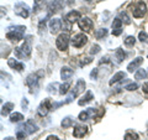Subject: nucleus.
Wrapping results in <instances>:
<instances>
[{
  "mask_svg": "<svg viewBox=\"0 0 148 140\" xmlns=\"http://www.w3.org/2000/svg\"><path fill=\"white\" fill-rule=\"evenodd\" d=\"M31 45H32V36H27L22 46L21 47H16L14 53H15L17 58H29L31 55V50H32Z\"/></svg>",
  "mask_w": 148,
  "mask_h": 140,
  "instance_id": "1",
  "label": "nucleus"
},
{
  "mask_svg": "<svg viewBox=\"0 0 148 140\" xmlns=\"http://www.w3.org/2000/svg\"><path fill=\"white\" fill-rule=\"evenodd\" d=\"M26 30L25 26H11L8 29V32H6V39L8 40H11V41H20L22 40L24 37V32Z\"/></svg>",
  "mask_w": 148,
  "mask_h": 140,
  "instance_id": "2",
  "label": "nucleus"
},
{
  "mask_svg": "<svg viewBox=\"0 0 148 140\" xmlns=\"http://www.w3.org/2000/svg\"><path fill=\"white\" fill-rule=\"evenodd\" d=\"M84 88H85V82L83 81V79H78V82H77V85H75V88L71 92V94L68 96L67 98V100L64 102V103H71V102L73 100V98H75L79 93H82L83 91H84Z\"/></svg>",
  "mask_w": 148,
  "mask_h": 140,
  "instance_id": "3",
  "label": "nucleus"
},
{
  "mask_svg": "<svg viewBox=\"0 0 148 140\" xmlns=\"http://www.w3.org/2000/svg\"><path fill=\"white\" fill-rule=\"evenodd\" d=\"M68 44H69V35L64 34V32L59 35L57 37V40H56V46L61 51H66L68 49Z\"/></svg>",
  "mask_w": 148,
  "mask_h": 140,
  "instance_id": "4",
  "label": "nucleus"
},
{
  "mask_svg": "<svg viewBox=\"0 0 148 140\" xmlns=\"http://www.w3.org/2000/svg\"><path fill=\"white\" fill-rule=\"evenodd\" d=\"M51 109H53V105H52V103H51V99L49 98H46L42 103L40 104L38 109H37V113H38L40 116H46Z\"/></svg>",
  "mask_w": 148,
  "mask_h": 140,
  "instance_id": "5",
  "label": "nucleus"
},
{
  "mask_svg": "<svg viewBox=\"0 0 148 140\" xmlns=\"http://www.w3.org/2000/svg\"><path fill=\"white\" fill-rule=\"evenodd\" d=\"M146 11H147V6H146V4L143 3V1H137L136 3V5H133V8H132V14H133V16L135 17H142L143 15L146 14Z\"/></svg>",
  "mask_w": 148,
  "mask_h": 140,
  "instance_id": "6",
  "label": "nucleus"
},
{
  "mask_svg": "<svg viewBox=\"0 0 148 140\" xmlns=\"http://www.w3.org/2000/svg\"><path fill=\"white\" fill-rule=\"evenodd\" d=\"M15 12H16V15L26 19L30 15V8L25 3H17L15 5Z\"/></svg>",
  "mask_w": 148,
  "mask_h": 140,
  "instance_id": "7",
  "label": "nucleus"
},
{
  "mask_svg": "<svg viewBox=\"0 0 148 140\" xmlns=\"http://www.w3.org/2000/svg\"><path fill=\"white\" fill-rule=\"evenodd\" d=\"M40 76H42V72L40 73H31L30 76H27L26 78V85L30 87L31 92H34V89L37 87V85H38V78Z\"/></svg>",
  "mask_w": 148,
  "mask_h": 140,
  "instance_id": "8",
  "label": "nucleus"
},
{
  "mask_svg": "<svg viewBox=\"0 0 148 140\" xmlns=\"http://www.w3.org/2000/svg\"><path fill=\"white\" fill-rule=\"evenodd\" d=\"M86 42H88V36L84 35V34H78L72 39V45L77 49L83 47Z\"/></svg>",
  "mask_w": 148,
  "mask_h": 140,
  "instance_id": "9",
  "label": "nucleus"
},
{
  "mask_svg": "<svg viewBox=\"0 0 148 140\" xmlns=\"http://www.w3.org/2000/svg\"><path fill=\"white\" fill-rule=\"evenodd\" d=\"M18 130H22V132H25L27 135H30V134H34L37 130V125L34 123V120L30 119V120H27L24 125H21V127L18 128Z\"/></svg>",
  "mask_w": 148,
  "mask_h": 140,
  "instance_id": "10",
  "label": "nucleus"
},
{
  "mask_svg": "<svg viewBox=\"0 0 148 140\" xmlns=\"http://www.w3.org/2000/svg\"><path fill=\"white\" fill-rule=\"evenodd\" d=\"M78 25L83 31H90L92 27V21L89 17H82L78 20Z\"/></svg>",
  "mask_w": 148,
  "mask_h": 140,
  "instance_id": "11",
  "label": "nucleus"
},
{
  "mask_svg": "<svg viewBox=\"0 0 148 140\" xmlns=\"http://www.w3.org/2000/svg\"><path fill=\"white\" fill-rule=\"evenodd\" d=\"M63 6H64V0H53L48 5V9L51 12H57L59 10H62Z\"/></svg>",
  "mask_w": 148,
  "mask_h": 140,
  "instance_id": "12",
  "label": "nucleus"
},
{
  "mask_svg": "<svg viewBox=\"0 0 148 140\" xmlns=\"http://www.w3.org/2000/svg\"><path fill=\"white\" fill-rule=\"evenodd\" d=\"M88 133V127L86 125H75V128H74V132H73V135L75 138H83L84 135Z\"/></svg>",
  "mask_w": 148,
  "mask_h": 140,
  "instance_id": "13",
  "label": "nucleus"
},
{
  "mask_svg": "<svg viewBox=\"0 0 148 140\" xmlns=\"http://www.w3.org/2000/svg\"><path fill=\"white\" fill-rule=\"evenodd\" d=\"M61 27H62V21H61V19L56 17V19H52V20L49 21V29H51V31H52L53 34L58 32L59 30H61Z\"/></svg>",
  "mask_w": 148,
  "mask_h": 140,
  "instance_id": "14",
  "label": "nucleus"
},
{
  "mask_svg": "<svg viewBox=\"0 0 148 140\" xmlns=\"http://www.w3.org/2000/svg\"><path fill=\"white\" fill-rule=\"evenodd\" d=\"M94 115H95V109L94 108H88L86 110L82 112L78 118H79V120H82V122H85V120H88L89 118H92Z\"/></svg>",
  "mask_w": 148,
  "mask_h": 140,
  "instance_id": "15",
  "label": "nucleus"
},
{
  "mask_svg": "<svg viewBox=\"0 0 148 140\" xmlns=\"http://www.w3.org/2000/svg\"><path fill=\"white\" fill-rule=\"evenodd\" d=\"M92 99H94V96H92V92L91 91H86L84 96H82V98L79 100H78V104L79 105H85L88 104L89 102H91Z\"/></svg>",
  "mask_w": 148,
  "mask_h": 140,
  "instance_id": "16",
  "label": "nucleus"
},
{
  "mask_svg": "<svg viewBox=\"0 0 148 140\" xmlns=\"http://www.w3.org/2000/svg\"><path fill=\"white\" fill-rule=\"evenodd\" d=\"M142 62H143V57H137V58H135V60H133V61L127 66V71H128V72L136 71V69L142 64Z\"/></svg>",
  "mask_w": 148,
  "mask_h": 140,
  "instance_id": "17",
  "label": "nucleus"
},
{
  "mask_svg": "<svg viewBox=\"0 0 148 140\" xmlns=\"http://www.w3.org/2000/svg\"><path fill=\"white\" fill-rule=\"evenodd\" d=\"M8 64H9V66H10L11 68L16 69V71H18V72H21L22 69H24V67H25L24 63L16 61L15 58H9V60H8Z\"/></svg>",
  "mask_w": 148,
  "mask_h": 140,
  "instance_id": "18",
  "label": "nucleus"
},
{
  "mask_svg": "<svg viewBox=\"0 0 148 140\" xmlns=\"http://www.w3.org/2000/svg\"><path fill=\"white\" fill-rule=\"evenodd\" d=\"M80 19V12L79 11H71V12H68L67 14V16H66V20L68 22H74V21H78Z\"/></svg>",
  "mask_w": 148,
  "mask_h": 140,
  "instance_id": "19",
  "label": "nucleus"
},
{
  "mask_svg": "<svg viewBox=\"0 0 148 140\" xmlns=\"http://www.w3.org/2000/svg\"><path fill=\"white\" fill-rule=\"evenodd\" d=\"M125 77H126V73L125 72H117L116 74H114L112 76V78L110 79V86H112V85H115V83H117V82H120L121 79H123Z\"/></svg>",
  "mask_w": 148,
  "mask_h": 140,
  "instance_id": "20",
  "label": "nucleus"
},
{
  "mask_svg": "<svg viewBox=\"0 0 148 140\" xmlns=\"http://www.w3.org/2000/svg\"><path fill=\"white\" fill-rule=\"evenodd\" d=\"M73 73H74V71H73L72 68H69V67H63L61 69V77H62V79L71 78L73 76Z\"/></svg>",
  "mask_w": 148,
  "mask_h": 140,
  "instance_id": "21",
  "label": "nucleus"
},
{
  "mask_svg": "<svg viewBox=\"0 0 148 140\" xmlns=\"http://www.w3.org/2000/svg\"><path fill=\"white\" fill-rule=\"evenodd\" d=\"M14 109V103H5L3 105V109H1V115L4 116V115H8L9 113H11V110Z\"/></svg>",
  "mask_w": 148,
  "mask_h": 140,
  "instance_id": "22",
  "label": "nucleus"
},
{
  "mask_svg": "<svg viewBox=\"0 0 148 140\" xmlns=\"http://www.w3.org/2000/svg\"><path fill=\"white\" fill-rule=\"evenodd\" d=\"M22 119H24V115H22L21 113H17V112H15V113H12L10 115V122L11 123H18V122H21Z\"/></svg>",
  "mask_w": 148,
  "mask_h": 140,
  "instance_id": "23",
  "label": "nucleus"
},
{
  "mask_svg": "<svg viewBox=\"0 0 148 140\" xmlns=\"http://www.w3.org/2000/svg\"><path fill=\"white\" fill-rule=\"evenodd\" d=\"M115 56H116V60H117V62H122L125 57H126V53H125V51L122 49H117L116 50V52H115Z\"/></svg>",
  "mask_w": 148,
  "mask_h": 140,
  "instance_id": "24",
  "label": "nucleus"
},
{
  "mask_svg": "<svg viewBox=\"0 0 148 140\" xmlns=\"http://www.w3.org/2000/svg\"><path fill=\"white\" fill-rule=\"evenodd\" d=\"M61 125L64 128V129H67V128H71L72 125H73V118L72 116H66L63 120H62V123Z\"/></svg>",
  "mask_w": 148,
  "mask_h": 140,
  "instance_id": "25",
  "label": "nucleus"
},
{
  "mask_svg": "<svg viewBox=\"0 0 148 140\" xmlns=\"http://www.w3.org/2000/svg\"><path fill=\"white\" fill-rule=\"evenodd\" d=\"M69 88H71V82L63 83V85L59 87V93H61V94H67L69 92Z\"/></svg>",
  "mask_w": 148,
  "mask_h": 140,
  "instance_id": "26",
  "label": "nucleus"
},
{
  "mask_svg": "<svg viewBox=\"0 0 148 140\" xmlns=\"http://www.w3.org/2000/svg\"><path fill=\"white\" fill-rule=\"evenodd\" d=\"M108 35V30L106 29H99V30H96V32H95V37L96 39H104V37Z\"/></svg>",
  "mask_w": 148,
  "mask_h": 140,
  "instance_id": "27",
  "label": "nucleus"
},
{
  "mask_svg": "<svg viewBox=\"0 0 148 140\" xmlns=\"http://www.w3.org/2000/svg\"><path fill=\"white\" fill-rule=\"evenodd\" d=\"M125 140H140L138 135L133 132H127L126 135H125Z\"/></svg>",
  "mask_w": 148,
  "mask_h": 140,
  "instance_id": "28",
  "label": "nucleus"
},
{
  "mask_svg": "<svg viewBox=\"0 0 148 140\" xmlns=\"http://www.w3.org/2000/svg\"><path fill=\"white\" fill-rule=\"evenodd\" d=\"M135 42H136L135 36H127L126 40H125V45H126L127 47H132V46L135 45Z\"/></svg>",
  "mask_w": 148,
  "mask_h": 140,
  "instance_id": "29",
  "label": "nucleus"
},
{
  "mask_svg": "<svg viewBox=\"0 0 148 140\" xmlns=\"http://www.w3.org/2000/svg\"><path fill=\"white\" fill-rule=\"evenodd\" d=\"M147 76V72L145 71V69H138V71L136 72L135 74V78L136 79H145Z\"/></svg>",
  "mask_w": 148,
  "mask_h": 140,
  "instance_id": "30",
  "label": "nucleus"
},
{
  "mask_svg": "<svg viewBox=\"0 0 148 140\" xmlns=\"http://www.w3.org/2000/svg\"><path fill=\"white\" fill-rule=\"evenodd\" d=\"M121 25H122V20L120 17L115 19L114 22H112V30H116V29H121Z\"/></svg>",
  "mask_w": 148,
  "mask_h": 140,
  "instance_id": "31",
  "label": "nucleus"
},
{
  "mask_svg": "<svg viewBox=\"0 0 148 140\" xmlns=\"http://www.w3.org/2000/svg\"><path fill=\"white\" fill-rule=\"evenodd\" d=\"M138 39H140V41H142V42H148V35L145 31H141L140 34H138Z\"/></svg>",
  "mask_w": 148,
  "mask_h": 140,
  "instance_id": "32",
  "label": "nucleus"
},
{
  "mask_svg": "<svg viewBox=\"0 0 148 140\" xmlns=\"http://www.w3.org/2000/svg\"><path fill=\"white\" fill-rule=\"evenodd\" d=\"M120 19H122V22H125V24H130V17L127 16V14L125 11L120 12Z\"/></svg>",
  "mask_w": 148,
  "mask_h": 140,
  "instance_id": "33",
  "label": "nucleus"
},
{
  "mask_svg": "<svg viewBox=\"0 0 148 140\" xmlns=\"http://www.w3.org/2000/svg\"><path fill=\"white\" fill-rule=\"evenodd\" d=\"M100 52V46L99 45H92L91 49H90V53L91 55H96Z\"/></svg>",
  "mask_w": 148,
  "mask_h": 140,
  "instance_id": "34",
  "label": "nucleus"
},
{
  "mask_svg": "<svg viewBox=\"0 0 148 140\" xmlns=\"http://www.w3.org/2000/svg\"><path fill=\"white\" fill-rule=\"evenodd\" d=\"M57 88H58V85H57V83H51L49 86H47V91H48L49 93H54Z\"/></svg>",
  "mask_w": 148,
  "mask_h": 140,
  "instance_id": "35",
  "label": "nucleus"
},
{
  "mask_svg": "<svg viewBox=\"0 0 148 140\" xmlns=\"http://www.w3.org/2000/svg\"><path fill=\"white\" fill-rule=\"evenodd\" d=\"M91 61H92V60H91L90 57H86V58H83L79 64H80V67H84V66H86V64L91 63Z\"/></svg>",
  "mask_w": 148,
  "mask_h": 140,
  "instance_id": "36",
  "label": "nucleus"
},
{
  "mask_svg": "<svg viewBox=\"0 0 148 140\" xmlns=\"http://www.w3.org/2000/svg\"><path fill=\"white\" fill-rule=\"evenodd\" d=\"M137 88H138L137 83H130L128 86H126V89H127V91H130V92H131V91H136Z\"/></svg>",
  "mask_w": 148,
  "mask_h": 140,
  "instance_id": "37",
  "label": "nucleus"
},
{
  "mask_svg": "<svg viewBox=\"0 0 148 140\" xmlns=\"http://www.w3.org/2000/svg\"><path fill=\"white\" fill-rule=\"evenodd\" d=\"M90 77H91V79H96V78H98V69H96V68L92 69L91 73H90Z\"/></svg>",
  "mask_w": 148,
  "mask_h": 140,
  "instance_id": "38",
  "label": "nucleus"
},
{
  "mask_svg": "<svg viewBox=\"0 0 148 140\" xmlns=\"http://www.w3.org/2000/svg\"><path fill=\"white\" fill-rule=\"evenodd\" d=\"M21 105H22V108H24V110H26V109H27V107H29V102H27L26 98H24V99H22Z\"/></svg>",
  "mask_w": 148,
  "mask_h": 140,
  "instance_id": "39",
  "label": "nucleus"
},
{
  "mask_svg": "<svg viewBox=\"0 0 148 140\" xmlns=\"http://www.w3.org/2000/svg\"><path fill=\"white\" fill-rule=\"evenodd\" d=\"M122 34V29H116V30H112V35L114 36H120Z\"/></svg>",
  "mask_w": 148,
  "mask_h": 140,
  "instance_id": "40",
  "label": "nucleus"
},
{
  "mask_svg": "<svg viewBox=\"0 0 148 140\" xmlns=\"http://www.w3.org/2000/svg\"><path fill=\"white\" fill-rule=\"evenodd\" d=\"M142 89H143V92H145L146 94H148V82H147V83H145V85L142 86Z\"/></svg>",
  "mask_w": 148,
  "mask_h": 140,
  "instance_id": "41",
  "label": "nucleus"
},
{
  "mask_svg": "<svg viewBox=\"0 0 148 140\" xmlns=\"http://www.w3.org/2000/svg\"><path fill=\"white\" fill-rule=\"evenodd\" d=\"M46 140H59L57 137H54V135H49V137L46 139Z\"/></svg>",
  "mask_w": 148,
  "mask_h": 140,
  "instance_id": "42",
  "label": "nucleus"
},
{
  "mask_svg": "<svg viewBox=\"0 0 148 140\" xmlns=\"http://www.w3.org/2000/svg\"><path fill=\"white\" fill-rule=\"evenodd\" d=\"M4 140H15V139L11 138V137H8V138H4Z\"/></svg>",
  "mask_w": 148,
  "mask_h": 140,
  "instance_id": "43",
  "label": "nucleus"
},
{
  "mask_svg": "<svg viewBox=\"0 0 148 140\" xmlns=\"http://www.w3.org/2000/svg\"><path fill=\"white\" fill-rule=\"evenodd\" d=\"M41 1H42V0H35V3H36V4H40Z\"/></svg>",
  "mask_w": 148,
  "mask_h": 140,
  "instance_id": "44",
  "label": "nucleus"
},
{
  "mask_svg": "<svg viewBox=\"0 0 148 140\" xmlns=\"http://www.w3.org/2000/svg\"><path fill=\"white\" fill-rule=\"evenodd\" d=\"M86 1H91V0H86Z\"/></svg>",
  "mask_w": 148,
  "mask_h": 140,
  "instance_id": "45",
  "label": "nucleus"
},
{
  "mask_svg": "<svg viewBox=\"0 0 148 140\" xmlns=\"http://www.w3.org/2000/svg\"><path fill=\"white\" fill-rule=\"evenodd\" d=\"M147 57H148V56H147Z\"/></svg>",
  "mask_w": 148,
  "mask_h": 140,
  "instance_id": "46",
  "label": "nucleus"
}]
</instances>
